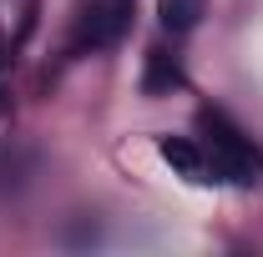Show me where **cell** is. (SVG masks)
Returning a JSON list of instances; mask_svg holds the SVG:
<instances>
[{"label": "cell", "mask_w": 263, "mask_h": 257, "mask_svg": "<svg viewBox=\"0 0 263 257\" xmlns=\"http://www.w3.org/2000/svg\"><path fill=\"white\" fill-rule=\"evenodd\" d=\"M0 116H10V96L5 91H0Z\"/></svg>", "instance_id": "cell-6"}, {"label": "cell", "mask_w": 263, "mask_h": 257, "mask_svg": "<svg viewBox=\"0 0 263 257\" xmlns=\"http://www.w3.org/2000/svg\"><path fill=\"white\" fill-rule=\"evenodd\" d=\"M157 152H162V161H167V166H177L182 177H193V182L202 177V152H197L187 136H162Z\"/></svg>", "instance_id": "cell-4"}, {"label": "cell", "mask_w": 263, "mask_h": 257, "mask_svg": "<svg viewBox=\"0 0 263 257\" xmlns=\"http://www.w3.org/2000/svg\"><path fill=\"white\" fill-rule=\"evenodd\" d=\"M127 15H132V0H91L86 15H81V46H111L117 35L127 31Z\"/></svg>", "instance_id": "cell-2"}, {"label": "cell", "mask_w": 263, "mask_h": 257, "mask_svg": "<svg viewBox=\"0 0 263 257\" xmlns=\"http://www.w3.org/2000/svg\"><path fill=\"white\" fill-rule=\"evenodd\" d=\"M202 121H208V161H213V172L228 177V182H253L258 152H253L233 126H223L218 116H202Z\"/></svg>", "instance_id": "cell-1"}, {"label": "cell", "mask_w": 263, "mask_h": 257, "mask_svg": "<svg viewBox=\"0 0 263 257\" xmlns=\"http://www.w3.org/2000/svg\"><path fill=\"white\" fill-rule=\"evenodd\" d=\"M0 61H5V56H0Z\"/></svg>", "instance_id": "cell-7"}, {"label": "cell", "mask_w": 263, "mask_h": 257, "mask_svg": "<svg viewBox=\"0 0 263 257\" xmlns=\"http://www.w3.org/2000/svg\"><path fill=\"white\" fill-rule=\"evenodd\" d=\"M172 86H182V71L167 51H147V76H142V91L147 96H167Z\"/></svg>", "instance_id": "cell-3"}, {"label": "cell", "mask_w": 263, "mask_h": 257, "mask_svg": "<svg viewBox=\"0 0 263 257\" xmlns=\"http://www.w3.org/2000/svg\"><path fill=\"white\" fill-rule=\"evenodd\" d=\"M157 15L167 31H193L202 15V0H157Z\"/></svg>", "instance_id": "cell-5"}]
</instances>
